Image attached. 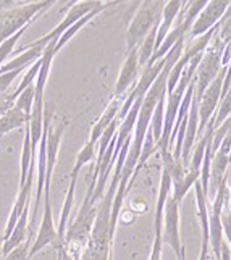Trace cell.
I'll return each mask as SVG.
<instances>
[{"instance_id": "obj_30", "label": "cell", "mask_w": 231, "mask_h": 260, "mask_svg": "<svg viewBox=\"0 0 231 260\" xmlns=\"http://www.w3.org/2000/svg\"><path fill=\"white\" fill-rule=\"evenodd\" d=\"M228 212H231V189L228 192Z\"/></svg>"}, {"instance_id": "obj_17", "label": "cell", "mask_w": 231, "mask_h": 260, "mask_svg": "<svg viewBox=\"0 0 231 260\" xmlns=\"http://www.w3.org/2000/svg\"><path fill=\"white\" fill-rule=\"evenodd\" d=\"M201 178V172H195V170H189L186 172V175L180 179V181L172 183V189H173V199L181 204V201L184 199V196L188 194V191L195 184V181Z\"/></svg>"}, {"instance_id": "obj_12", "label": "cell", "mask_w": 231, "mask_h": 260, "mask_svg": "<svg viewBox=\"0 0 231 260\" xmlns=\"http://www.w3.org/2000/svg\"><path fill=\"white\" fill-rule=\"evenodd\" d=\"M124 101V97H113L112 102L107 105V109L104 110V113L101 115V118L97 120V123H94V126L91 129V138H89V141L91 142H95L101 139L102 133L109 128V124L117 118L118 113H120V109H121V104Z\"/></svg>"}, {"instance_id": "obj_34", "label": "cell", "mask_w": 231, "mask_h": 260, "mask_svg": "<svg viewBox=\"0 0 231 260\" xmlns=\"http://www.w3.org/2000/svg\"><path fill=\"white\" fill-rule=\"evenodd\" d=\"M0 10H2V2H0Z\"/></svg>"}, {"instance_id": "obj_26", "label": "cell", "mask_w": 231, "mask_h": 260, "mask_svg": "<svg viewBox=\"0 0 231 260\" xmlns=\"http://www.w3.org/2000/svg\"><path fill=\"white\" fill-rule=\"evenodd\" d=\"M209 238H202V247H201V254L199 260H210V252H209Z\"/></svg>"}, {"instance_id": "obj_1", "label": "cell", "mask_w": 231, "mask_h": 260, "mask_svg": "<svg viewBox=\"0 0 231 260\" xmlns=\"http://www.w3.org/2000/svg\"><path fill=\"white\" fill-rule=\"evenodd\" d=\"M167 0H142L126 31V53L138 49L146 36L160 24Z\"/></svg>"}, {"instance_id": "obj_9", "label": "cell", "mask_w": 231, "mask_h": 260, "mask_svg": "<svg viewBox=\"0 0 231 260\" xmlns=\"http://www.w3.org/2000/svg\"><path fill=\"white\" fill-rule=\"evenodd\" d=\"M67 121H60L57 126H49L47 133V170H46V186H50V179L53 168L57 164V155H58V149H60V142L63 138V133L67 129Z\"/></svg>"}, {"instance_id": "obj_29", "label": "cell", "mask_w": 231, "mask_h": 260, "mask_svg": "<svg viewBox=\"0 0 231 260\" xmlns=\"http://www.w3.org/2000/svg\"><path fill=\"white\" fill-rule=\"evenodd\" d=\"M92 2H99V4H113V2H118V0H92ZM120 4V2H118Z\"/></svg>"}, {"instance_id": "obj_27", "label": "cell", "mask_w": 231, "mask_h": 260, "mask_svg": "<svg viewBox=\"0 0 231 260\" xmlns=\"http://www.w3.org/2000/svg\"><path fill=\"white\" fill-rule=\"evenodd\" d=\"M31 4V2H38V0H2V8L4 7H8L12 4Z\"/></svg>"}, {"instance_id": "obj_8", "label": "cell", "mask_w": 231, "mask_h": 260, "mask_svg": "<svg viewBox=\"0 0 231 260\" xmlns=\"http://www.w3.org/2000/svg\"><path fill=\"white\" fill-rule=\"evenodd\" d=\"M139 58H138V49H133L126 53V58H124L120 75L117 79V84H115V95L113 97H123L126 94L133 86H136L138 83V75H139Z\"/></svg>"}, {"instance_id": "obj_31", "label": "cell", "mask_w": 231, "mask_h": 260, "mask_svg": "<svg viewBox=\"0 0 231 260\" xmlns=\"http://www.w3.org/2000/svg\"><path fill=\"white\" fill-rule=\"evenodd\" d=\"M118 2H131V0H118ZM133 2H142V0H133Z\"/></svg>"}, {"instance_id": "obj_22", "label": "cell", "mask_w": 231, "mask_h": 260, "mask_svg": "<svg viewBox=\"0 0 231 260\" xmlns=\"http://www.w3.org/2000/svg\"><path fill=\"white\" fill-rule=\"evenodd\" d=\"M31 239H26L23 244H20L18 247H15L8 255L4 257V260H28V254L31 249Z\"/></svg>"}, {"instance_id": "obj_5", "label": "cell", "mask_w": 231, "mask_h": 260, "mask_svg": "<svg viewBox=\"0 0 231 260\" xmlns=\"http://www.w3.org/2000/svg\"><path fill=\"white\" fill-rule=\"evenodd\" d=\"M226 70H228V67L221 68L218 76L209 84V87L204 91L202 97L199 99V133H197V138L204 133V129L207 128L209 121L217 113V109H218L220 101H221V91H223V81H225V76H226Z\"/></svg>"}, {"instance_id": "obj_10", "label": "cell", "mask_w": 231, "mask_h": 260, "mask_svg": "<svg viewBox=\"0 0 231 260\" xmlns=\"http://www.w3.org/2000/svg\"><path fill=\"white\" fill-rule=\"evenodd\" d=\"M184 5V0H167V4L163 7L162 12V20H160L158 29H157V39H155V50L160 47V44L163 42V39L167 38V34L172 31L173 23L178 16H180V12Z\"/></svg>"}, {"instance_id": "obj_7", "label": "cell", "mask_w": 231, "mask_h": 260, "mask_svg": "<svg viewBox=\"0 0 231 260\" xmlns=\"http://www.w3.org/2000/svg\"><path fill=\"white\" fill-rule=\"evenodd\" d=\"M231 0H209L206 8L201 12V15L195 18L189 29V39H195L199 36L206 34L213 26L221 21V18L225 16Z\"/></svg>"}, {"instance_id": "obj_6", "label": "cell", "mask_w": 231, "mask_h": 260, "mask_svg": "<svg viewBox=\"0 0 231 260\" xmlns=\"http://www.w3.org/2000/svg\"><path fill=\"white\" fill-rule=\"evenodd\" d=\"M42 204H44V213H42V221L39 226V233L36 239L32 241L28 260H31L36 254L41 252V250L49 246V244H55L61 247V243L58 239V233L57 228L53 225V217H52V204H50V186H44V197H42Z\"/></svg>"}, {"instance_id": "obj_21", "label": "cell", "mask_w": 231, "mask_h": 260, "mask_svg": "<svg viewBox=\"0 0 231 260\" xmlns=\"http://www.w3.org/2000/svg\"><path fill=\"white\" fill-rule=\"evenodd\" d=\"M34 99H36V86L31 84L24 89V91L16 97L15 101V107H18L20 110H23L26 115L31 116L32 112V105H34Z\"/></svg>"}, {"instance_id": "obj_14", "label": "cell", "mask_w": 231, "mask_h": 260, "mask_svg": "<svg viewBox=\"0 0 231 260\" xmlns=\"http://www.w3.org/2000/svg\"><path fill=\"white\" fill-rule=\"evenodd\" d=\"M29 115H26L23 110H20L18 107H12L8 109L2 116H0V136L10 133L13 129H20L29 123Z\"/></svg>"}, {"instance_id": "obj_18", "label": "cell", "mask_w": 231, "mask_h": 260, "mask_svg": "<svg viewBox=\"0 0 231 260\" xmlns=\"http://www.w3.org/2000/svg\"><path fill=\"white\" fill-rule=\"evenodd\" d=\"M157 29H158V26H155V28L146 36L144 41H142V42L139 44V47H138V58H139V65H141V68H144V67L149 63V60L152 58L154 52H155Z\"/></svg>"}, {"instance_id": "obj_15", "label": "cell", "mask_w": 231, "mask_h": 260, "mask_svg": "<svg viewBox=\"0 0 231 260\" xmlns=\"http://www.w3.org/2000/svg\"><path fill=\"white\" fill-rule=\"evenodd\" d=\"M118 2H113V4H105V5H102L101 8H95V10L94 12H91V13H87L86 16H83L81 18V20H78L75 24H71L70 26V28L63 32V34H61L60 36V38H58V41H57V46H55V52L58 53L61 49H63V46H65V44L67 42H70L71 39H73L75 38V34L79 31V29H81L83 28V26H86L89 21H92L94 20V18L97 16V15H99V13H102L104 10H107V8H109V7H113V5H117Z\"/></svg>"}, {"instance_id": "obj_20", "label": "cell", "mask_w": 231, "mask_h": 260, "mask_svg": "<svg viewBox=\"0 0 231 260\" xmlns=\"http://www.w3.org/2000/svg\"><path fill=\"white\" fill-rule=\"evenodd\" d=\"M94 157H95V142L87 141L86 144H84V147L79 150V154L76 157V162H75V167H73V170H71V175L70 176L71 178H78L79 172H81V168L86 164L91 162Z\"/></svg>"}, {"instance_id": "obj_3", "label": "cell", "mask_w": 231, "mask_h": 260, "mask_svg": "<svg viewBox=\"0 0 231 260\" xmlns=\"http://www.w3.org/2000/svg\"><path fill=\"white\" fill-rule=\"evenodd\" d=\"M223 50H225V46L220 41H217V44L209 46L207 50L204 52V57H202L201 63L197 67V71H195V76H194V81H195L194 97L197 99V101L202 97L204 91L209 87V84L218 76L221 68H223V65H221Z\"/></svg>"}, {"instance_id": "obj_19", "label": "cell", "mask_w": 231, "mask_h": 260, "mask_svg": "<svg viewBox=\"0 0 231 260\" xmlns=\"http://www.w3.org/2000/svg\"><path fill=\"white\" fill-rule=\"evenodd\" d=\"M29 167H31V138H29V128H28V124H26L23 152H21V164H20V186H23L26 183Z\"/></svg>"}, {"instance_id": "obj_28", "label": "cell", "mask_w": 231, "mask_h": 260, "mask_svg": "<svg viewBox=\"0 0 231 260\" xmlns=\"http://www.w3.org/2000/svg\"><path fill=\"white\" fill-rule=\"evenodd\" d=\"M79 2H83V0H61V4H63V8H61V12H63L65 8H71V7L79 4Z\"/></svg>"}, {"instance_id": "obj_16", "label": "cell", "mask_w": 231, "mask_h": 260, "mask_svg": "<svg viewBox=\"0 0 231 260\" xmlns=\"http://www.w3.org/2000/svg\"><path fill=\"white\" fill-rule=\"evenodd\" d=\"M76 179H78V178H71V179H70V186H68L67 197H65V202H63V209H61V213H60V221H58V226H57L58 239H60V243H61V244H63V241H65V228H67V221H68V218H70L71 209H73Z\"/></svg>"}, {"instance_id": "obj_13", "label": "cell", "mask_w": 231, "mask_h": 260, "mask_svg": "<svg viewBox=\"0 0 231 260\" xmlns=\"http://www.w3.org/2000/svg\"><path fill=\"white\" fill-rule=\"evenodd\" d=\"M28 209H29V207H28ZM28 209H26V210L23 212V215L20 217V220L16 221V225H15V228H13V231H12V235L8 236V239L4 241V244H2V252H0L4 257L8 255L15 247H18V246L23 244L24 241H26V228H28V221H29V212H28Z\"/></svg>"}, {"instance_id": "obj_23", "label": "cell", "mask_w": 231, "mask_h": 260, "mask_svg": "<svg viewBox=\"0 0 231 260\" xmlns=\"http://www.w3.org/2000/svg\"><path fill=\"white\" fill-rule=\"evenodd\" d=\"M23 70L24 68L13 70V71H7V73H0V92H7L8 87H10L12 83L16 79V76L23 73Z\"/></svg>"}, {"instance_id": "obj_24", "label": "cell", "mask_w": 231, "mask_h": 260, "mask_svg": "<svg viewBox=\"0 0 231 260\" xmlns=\"http://www.w3.org/2000/svg\"><path fill=\"white\" fill-rule=\"evenodd\" d=\"M162 249H163L162 236H155L154 238V244H152V250H150L149 260H162Z\"/></svg>"}, {"instance_id": "obj_32", "label": "cell", "mask_w": 231, "mask_h": 260, "mask_svg": "<svg viewBox=\"0 0 231 260\" xmlns=\"http://www.w3.org/2000/svg\"><path fill=\"white\" fill-rule=\"evenodd\" d=\"M67 255H68V254H67ZM68 260H75V258H73V257H70V255H68Z\"/></svg>"}, {"instance_id": "obj_4", "label": "cell", "mask_w": 231, "mask_h": 260, "mask_svg": "<svg viewBox=\"0 0 231 260\" xmlns=\"http://www.w3.org/2000/svg\"><path fill=\"white\" fill-rule=\"evenodd\" d=\"M163 246H170L178 260H186L184 246L181 243L180 233V204L173 197H168L163 210V230H162Z\"/></svg>"}, {"instance_id": "obj_2", "label": "cell", "mask_w": 231, "mask_h": 260, "mask_svg": "<svg viewBox=\"0 0 231 260\" xmlns=\"http://www.w3.org/2000/svg\"><path fill=\"white\" fill-rule=\"evenodd\" d=\"M52 5V2L38 0V2L23 4L20 7H13L0 12V44L8 38H12L18 31L26 28V26H29L36 18L41 16Z\"/></svg>"}, {"instance_id": "obj_11", "label": "cell", "mask_w": 231, "mask_h": 260, "mask_svg": "<svg viewBox=\"0 0 231 260\" xmlns=\"http://www.w3.org/2000/svg\"><path fill=\"white\" fill-rule=\"evenodd\" d=\"M172 192V178L165 170H162V178H160V189H158V197H157V207H155V218H154V230L155 236H162L163 230V210L165 204L168 201Z\"/></svg>"}, {"instance_id": "obj_25", "label": "cell", "mask_w": 231, "mask_h": 260, "mask_svg": "<svg viewBox=\"0 0 231 260\" xmlns=\"http://www.w3.org/2000/svg\"><path fill=\"white\" fill-rule=\"evenodd\" d=\"M15 105V101L12 94H7V92H0V116H2L8 109H12Z\"/></svg>"}, {"instance_id": "obj_33", "label": "cell", "mask_w": 231, "mask_h": 260, "mask_svg": "<svg viewBox=\"0 0 231 260\" xmlns=\"http://www.w3.org/2000/svg\"><path fill=\"white\" fill-rule=\"evenodd\" d=\"M0 244H4V241H2V238H0Z\"/></svg>"}]
</instances>
